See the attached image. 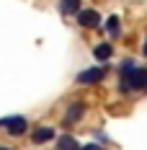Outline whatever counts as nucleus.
<instances>
[{"instance_id": "f257e3e1", "label": "nucleus", "mask_w": 147, "mask_h": 150, "mask_svg": "<svg viewBox=\"0 0 147 150\" xmlns=\"http://www.w3.org/2000/svg\"><path fill=\"white\" fill-rule=\"evenodd\" d=\"M119 91H121V93H129V91H147V70H142V67H132V70L121 73Z\"/></svg>"}, {"instance_id": "f03ea898", "label": "nucleus", "mask_w": 147, "mask_h": 150, "mask_svg": "<svg viewBox=\"0 0 147 150\" xmlns=\"http://www.w3.org/2000/svg\"><path fill=\"white\" fill-rule=\"evenodd\" d=\"M0 127H5L8 129V135H23L26 132V127H29V122H26V117H3L0 119Z\"/></svg>"}, {"instance_id": "7ed1b4c3", "label": "nucleus", "mask_w": 147, "mask_h": 150, "mask_svg": "<svg viewBox=\"0 0 147 150\" xmlns=\"http://www.w3.org/2000/svg\"><path fill=\"white\" fill-rule=\"evenodd\" d=\"M77 23L83 26V29H98L101 26V13L98 11H93V8H88V11H77Z\"/></svg>"}, {"instance_id": "20e7f679", "label": "nucleus", "mask_w": 147, "mask_h": 150, "mask_svg": "<svg viewBox=\"0 0 147 150\" xmlns=\"http://www.w3.org/2000/svg\"><path fill=\"white\" fill-rule=\"evenodd\" d=\"M103 75H106V67H88L77 75V83L80 86H93V83H101Z\"/></svg>"}, {"instance_id": "39448f33", "label": "nucleus", "mask_w": 147, "mask_h": 150, "mask_svg": "<svg viewBox=\"0 0 147 150\" xmlns=\"http://www.w3.org/2000/svg\"><path fill=\"white\" fill-rule=\"evenodd\" d=\"M83 114H85V104H80V101L70 104V109L65 111V124H75V122H80Z\"/></svg>"}, {"instance_id": "423d86ee", "label": "nucleus", "mask_w": 147, "mask_h": 150, "mask_svg": "<svg viewBox=\"0 0 147 150\" xmlns=\"http://www.w3.org/2000/svg\"><path fill=\"white\" fill-rule=\"evenodd\" d=\"M52 137H54V129H52V127H36L31 142H34V145H44V142H49Z\"/></svg>"}, {"instance_id": "0eeeda50", "label": "nucleus", "mask_w": 147, "mask_h": 150, "mask_svg": "<svg viewBox=\"0 0 147 150\" xmlns=\"http://www.w3.org/2000/svg\"><path fill=\"white\" fill-rule=\"evenodd\" d=\"M111 54H114V47L108 44V42H103V44H96V49H93V57H96L98 62L111 60Z\"/></svg>"}, {"instance_id": "6e6552de", "label": "nucleus", "mask_w": 147, "mask_h": 150, "mask_svg": "<svg viewBox=\"0 0 147 150\" xmlns=\"http://www.w3.org/2000/svg\"><path fill=\"white\" fill-rule=\"evenodd\" d=\"M59 11L65 16H75L80 11V0H59Z\"/></svg>"}, {"instance_id": "1a4fd4ad", "label": "nucleus", "mask_w": 147, "mask_h": 150, "mask_svg": "<svg viewBox=\"0 0 147 150\" xmlns=\"http://www.w3.org/2000/svg\"><path fill=\"white\" fill-rule=\"evenodd\" d=\"M57 148H59V150H77L80 145H77V140H75L72 135H62V137L57 140Z\"/></svg>"}, {"instance_id": "9d476101", "label": "nucleus", "mask_w": 147, "mask_h": 150, "mask_svg": "<svg viewBox=\"0 0 147 150\" xmlns=\"http://www.w3.org/2000/svg\"><path fill=\"white\" fill-rule=\"evenodd\" d=\"M106 31H108L111 36H119V16H108V21H106Z\"/></svg>"}, {"instance_id": "9b49d317", "label": "nucleus", "mask_w": 147, "mask_h": 150, "mask_svg": "<svg viewBox=\"0 0 147 150\" xmlns=\"http://www.w3.org/2000/svg\"><path fill=\"white\" fill-rule=\"evenodd\" d=\"M77 150H101V145H93L90 142V145H83V148H77Z\"/></svg>"}, {"instance_id": "f8f14e48", "label": "nucleus", "mask_w": 147, "mask_h": 150, "mask_svg": "<svg viewBox=\"0 0 147 150\" xmlns=\"http://www.w3.org/2000/svg\"><path fill=\"white\" fill-rule=\"evenodd\" d=\"M142 52H145V57H147V39H145V49H142Z\"/></svg>"}, {"instance_id": "ddd939ff", "label": "nucleus", "mask_w": 147, "mask_h": 150, "mask_svg": "<svg viewBox=\"0 0 147 150\" xmlns=\"http://www.w3.org/2000/svg\"><path fill=\"white\" fill-rule=\"evenodd\" d=\"M0 150H8V148H0Z\"/></svg>"}]
</instances>
